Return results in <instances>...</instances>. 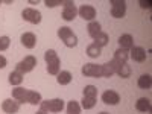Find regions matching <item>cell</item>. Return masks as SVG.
I'll return each mask as SVG.
<instances>
[{"mask_svg": "<svg viewBox=\"0 0 152 114\" xmlns=\"http://www.w3.org/2000/svg\"><path fill=\"white\" fill-rule=\"evenodd\" d=\"M58 37L61 38V41L64 43L67 47H76V44H78V37L75 35V32L67 28V26H62L58 29Z\"/></svg>", "mask_w": 152, "mask_h": 114, "instance_id": "6da1fadb", "label": "cell"}, {"mask_svg": "<svg viewBox=\"0 0 152 114\" xmlns=\"http://www.w3.org/2000/svg\"><path fill=\"white\" fill-rule=\"evenodd\" d=\"M41 111L46 113H61L62 108H64V100L62 99H49V100H41L40 104Z\"/></svg>", "mask_w": 152, "mask_h": 114, "instance_id": "7a4b0ae2", "label": "cell"}, {"mask_svg": "<svg viewBox=\"0 0 152 114\" xmlns=\"http://www.w3.org/2000/svg\"><path fill=\"white\" fill-rule=\"evenodd\" d=\"M37 66V58L32 56V55H28V56H24V59H21L20 62H17V66H15V72L24 75V73H29L35 69Z\"/></svg>", "mask_w": 152, "mask_h": 114, "instance_id": "3957f363", "label": "cell"}, {"mask_svg": "<svg viewBox=\"0 0 152 114\" xmlns=\"http://www.w3.org/2000/svg\"><path fill=\"white\" fill-rule=\"evenodd\" d=\"M62 5H64V9H62V18L66 21H72L76 18V14H78V8L75 6V3L72 0H62Z\"/></svg>", "mask_w": 152, "mask_h": 114, "instance_id": "277c9868", "label": "cell"}, {"mask_svg": "<svg viewBox=\"0 0 152 114\" xmlns=\"http://www.w3.org/2000/svg\"><path fill=\"white\" fill-rule=\"evenodd\" d=\"M21 17L24 21H29L32 24H38L41 21V12L38 9H34V8H24L23 12H21Z\"/></svg>", "mask_w": 152, "mask_h": 114, "instance_id": "5b68a950", "label": "cell"}, {"mask_svg": "<svg viewBox=\"0 0 152 114\" xmlns=\"http://www.w3.org/2000/svg\"><path fill=\"white\" fill-rule=\"evenodd\" d=\"M126 14V3L123 0H111V15L114 18H123Z\"/></svg>", "mask_w": 152, "mask_h": 114, "instance_id": "8992f818", "label": "cell"}, {"mask_svg": "<svg viewBox=\"0 0 152 114\" xmlns=\"http://www.w3.org/2000/svg\"><path fill=\"white\" fill-rule=\"evenodd\" d=\"M82 75L84 76H90V78H100L102 76V69L99 64H93V62H88L82 67Z\"/></svg>", "mask_w": 152, "mask_h": 114, "instance_id": "52a82bcc", "label": "cell"}, {"mask_svg": "<svg viewBox=\"0 0 152 114\" xmlns=\"http://www.w3.org/2000/svg\"><path fill=\"white\" fill-rule=\"evenodd\" d=\"M78 14H79L84 20L94 21V17H96V9H94V6H91V5H82V6L78 9Z\"/></svg>", "mask_w": 152, "mask_h": 114, "instance_id": "ba28073f", "label": "cell"}, {"mask_svg": "<svg viewBox=\"0 0 152 114\" xmlns=\"http://www.w3.org/2000/svg\"><path fill=\"white\" fill-rule=\"evenodd\" d=\"M102 102L105 105H117L120 102V96L114 90H107L102 93Z\"/></svg>", "mask_w": 152, "mask_h": 114, "instance_id": "9c48e42d", "label": "cell"}, {"mask_svg": "<svg viewBox=\"0 0 152 114\" xmlns=\"http://www.w3.org/2000/svg\"><path fill=\"white\" fill-rule=\"evenodd\" d=\"M2 110L6 114H15L20 110V104L17 102L15 99H5L2 104Z\"/></svg>", "mask_w": 152, "mask_h": 114, "instance_id": "30bf717a", "label": "cell"}, {"mask_svg": "<svg viewBox=\"0 0 152 114\" xmlns=\"http://www.w3.org/2000/svg\"><path fill=\"white\" fill-rule=\"evenodd\" d=\"M129 56H131L135 62H143V61H146L148 53H146V50H145L143 47H132L131 52H129Z\"/></svg>", "mask_w": 152, "mask_h": 114, "instance_id": "8fae6325", "label": "cell"}, {"mask_svg": "<svg viewBox=\"0 0 152 114\" xmlns=\"http://www.w3.org/2000/svg\"><path fill=\"white\" fill-rule=\"evenodd\" d=\"M21 44L26 49H34L37 46V37L32 32H24L21 35Z\"/></svg>", "mask_w": 152, "mask_h": 114, "instance_id": "7c38bea8", "label": "cell"}, {"mask_svg": "<svg viewBox=\"0 0 152 114\" xmlns=\"http://www.w3.org/2000/svg\"><path fill=\"white\" fill-rule=\"evenodd\" d=\"M26 96H28V90H26V88L17 87V88L12 90V99H15L18 104H24V102H26Z\"/></svg>", "mask_w": 152, "mask_h": 114, "instance_id": "4fadbf2b", "label": "cell"}, {"mask_svg": "<svg viewBox=\"0 0 152 114\" xmlns=\"http://www.w3.org/2000/svg\"><path fill=\"white\" fill-rule=\"evenodd\" d=\"M128 58H129V50L119 47V49L116 50V52H114V58H113V59H116V61L119 62V64H126Z\"/></svg>", "mask_w": 152, "mask_h": 114, "instance_id": "5bb4252c", "label": "cell"}, {"mask_svg": "<svg viewBox=\"0 0 152 114\" xmlns=\"http://www.w3.org/2000/svg\"><path fill=\"white\" fill-rule=\"evenodd\" d=\"M119 44L122 49H126V50H131L134 47V38L129 35V34H125L122 37H119Z\"/></svg>", "mask_w": 152, "mask_h": 114, "instance_id": "9a60e30c", "label": "cell"}, {"mask_svg": "<svg viewBox=\"0 0 152 114\" xmlns=\"http://www.w3.org/2000/svg\"><path fill=\"white\" fill-rule=\"evenodd\" d=\"M47 72H49V75H55V76L61 72V59L58 56L47 62Z\"/></svg>", "mask_w": 152, "mask_h": 114, "instance_id": "2e32d148", "label": "cell"}, {"mask_svg": "<svg viewBox=\"0 0 152 114\" xmlns=\"http://www.w3.org/2000/svg\"><path fill=\"white\" fill-rule=\"evenodd\" d=\"M135 108L140 113H149L151 111V100L148 97H140L135 102Z\"/></svg>", "mask_w": 152, "mask_h": 114, "instance_id": "e0dca14e", "label": "cell"}, {"mask_svg": "<svg viewBox=\"0 0 152 114\" xmlns=\"http://www.w3.org/2000/svg\"><path fill=\"white\" fill-rule=\"evenodd\" d=\"M26 102L31 105H40L41 104V94L34 90H28V96H26Z\"/></svg>", "mask_w": 152, "mask_h": 114, "instance_id": "ac0fdd59", "label": "cell"}, {"mask_svg": "<svg viewBox=\"0 0 152 114\" xmlns=\"http://www.w3.org/2000/svg\"><path fill=\"white\" fill-rule=\"evenodd\" d=\"M56 76H58L56 81H58L59 85H67V84H70V82H72V78H73L72 73L67 72V70H66V72H59Z\"/></svg>", "mask_w": 152, "mask_h": 114, "instance_id": "d6986e66", "label": "cell"}, {"mask_svg": "<svg viewBox=\"0 0 152 114\" xmlns=\"http://www.w3.org/2000/svg\"><path fill=\"white\" fill-rule=\"evenodd\" d=\"M93 40H94V44H96V46H99L100 49H102L104 46H107V44H108L110 37H108V34H107V32H100L99 35H96V37L93 38Z\"/></svg>", "mask_w": 152, "mask_h": 114, "instance_id": "ffe728a7", "label": "cell"}, {"mask_svg": "<svg viewBox=\"0 0 152 114\" xmlns=\"http://www.w3.org/2000/svg\"><path fill=\"white\" fill-rule=\"evenodd\" d=\"M87 29H88V35H90L91 38H94L96 35H99L100 32V23L99 21H90L88 23V26H87Z\"/></svg>", "mask_w": 152, "mask_h": 114, "instance_id": "44dd1931", "label": "cell"}, {"mask_svg": "<svg viewBox=\"0 0 152 114\" xmlns=\"http://www.w3.org/2000/svg\"><path fill=\"white\" fill-rule=\"evenodd\" d=\"M151 84H152L151 75H142L140 78H138V82H137V85L140 87L142 90H148V88H151Z\"/></svg>", "mask_w": 152, "mask_h": 114, "instance_id": "7402d4cb", "label": "cell"}, {"mask_svg": "<svg viewBox=\"0 0 152 114\" xmlns=\"http://www.w3.org/2000/svg\"><path fill=\"white\" fill-rule=\"evenodd\" d=\"M100 53H102V49H100L99 46H96L94 43H91L90 46L87 47V55L90 58H99Z\"/></svg>", "mask_w": 152, "mask_h": 114, "instance_id": "603a6c76", "label": "cell"}, {"mask_svg": "<svg viewBox=\"0 0 152 114\" xmlns=\"http://www.w3.org/2000/svg\"><path fill=\"white\" fill-rule=\"evenodd\" d=\"M23 76L24 75H21V73H18V72H11L9 73V84L11 85H20L21 82H23Z\"/></svg>", "mask_w": 152, "mask_h": 114, "instance_id": "cb8c5ba5", "label": "cell"}, {"mask_svg": "<svg viewBox=\"0 0 152 114\" xmlns=\"http://www.w3.org/2000/svg\"><path fill=\"white\" fill-rule=\"evenodd\" d=\"M67 114H81V105L76 100H70L67 104Z\"/></svg>", "mask_w": 152, "mask_h": 114, "instance_id": "d4e9b609", "label": "cell"}, {"mask_svg": "<svg viewBox=\"0 0 152 114\" xmlns=\"http://www.w3.org/2000/svg\"><path fill=\"white\" fill-rule=\"evenodd\" d=\"M84 97H97V88L94 87V85H85V88H84Z\"/></svg>", "mask_w": 152, "mask_h": 114, "instance_id": "484cf974", "label": "cell"}, {"mask_svg": "<svg viewBox=\"0 0 152 114\" xmlns=\"http://www.w3.org/2000/svg\"><path fill=\"white\" fill-rule=\"evenodd\" d=\"M81 108H84V110H91L94 105H96V99L94 97H82V100H81Z\"/></svg>", "mask_w": 152, "mask_h": 114, "instance_id": "4316f807", "label": "cell"}, {"mask_svg": "<svg viewBox=\"0 0 152 114\" xmlns=\"http://www.w3.org/2000/svg\"><path fill=\"white\" fill-rule=\"evenodd\" d=\"M116 73L120 76V78L126 79V78H129V75H131V69H129V66H128V64H122Z\"/></svg>", "mask_w": 152, "mask_h": 114, "instance_id": "83f0119b", "label": "cell"}, {"mask_svg": "<svg viewBox=\"0 0 152 114\" xmlns=\"http://www.w3.org/2000/svg\"><path fill=\"white\" fill-rule=\"evenodd\" d=\"M100 69H102V76L104 78H111V76L114 75V70L113 67L110 66V62H105V64L100 66Z\"/></svg>", "mask_w": 152, "mask_h": 114, "instance_id": "f1b7e54d", "label": "cell"}, {"mask_svg": "<svg viewBox=\"0 0 152 114\" xmlns=\"http://www.w3.org/2000/svg\"><path fill=\"white\" fill-rule=\"evenodd\" d=\"M9 43H11V40H9V37H0V50H6L8 47H9Z\"/></svg>", "mask_w": 152, "mask_h": 114, "instance_id": "f546056e", "label": "cell"}, {"mask_svg": "<svg viewBox=\"0 0 152 114\" xmlns=\"http://www.w3.org/2000/svg\"><path fill=\"white\" fill-rule=\"evenodd\" d=\"M58 55H56V52L53 49H49L47 52L44 53V59H46V62H49V61H52V59H55Z\"/></svg>", "mask_w": 152, "mask_h": 114, "instance_id": "4dcf8cb0", "label": "cell"}, {"mask_svg": "<svg viewBox=\"0 0 152 114\" xmlns=\"http://www.w3.org/2000/svg\"><path fill=\"white\" fill-rule=\"evenodd\" d=\"M44 3H46L47 8H55L58 5H62V0H46Z\"/></svg>", "mask_w": 152, "mask_h": 114, "instance_id": "1f68e13d", "label": "cell"}, {"mask_svg": "<svg viewBox=\"0 0 152 114\" xmlns=\"http://www.w3.org/2000/svg\"><path fill=\"white\" fill-rule=\"evenodd\" d=\"M138 5H140L143 9H151L152 2H151V0H148V2H145V0H140V2H138Z\"/></svg>", "mask_w": 152, "mask_h": 114, "instance_id": "d6a6232c", "label": "cell"}, {"mask_svg": "<svg viewBox=\"0 0 152 114\" xmlns=\"http://www.w3.org/2000/svg\"><path fill=\"white\" fill-rule=\"evenodd\" d=\"M6 64H8L6 58H5L3 55H0V69H5V67H6Z\"/></svg>", "mask_w": 152, "mask_h": 114, "instance_id": "836d02e7", "label": "cell"}, {"mask_svg": "<svg viewBox=\"0 0 152 114\" xmlns=\"http://www.w3.org/2000/svg\"><path fill=\"white\" fill-rule=\"evenodd\" d=\"M35 114H47V113H46V111H41V110H40L38 113H35Z\"/></svg>", "mask_w": 152, "mask_h": 114, "instance_id": "e575fe53", "label": "cell"}, {"mask_svg": "<svg viewBox=\"0 0 152 114\" xmlns=\"http://www.w3.org/2000/svg\"><path fill=\"white\" fill-rule=\"evenodd\" d=\"M99 114H110V113H105V111H102V113H99Z\"/></svg>", "mask_w": 152, "mask_h": 114, "instance_id": "d590c367", "label": "cell"}]
</instances>
